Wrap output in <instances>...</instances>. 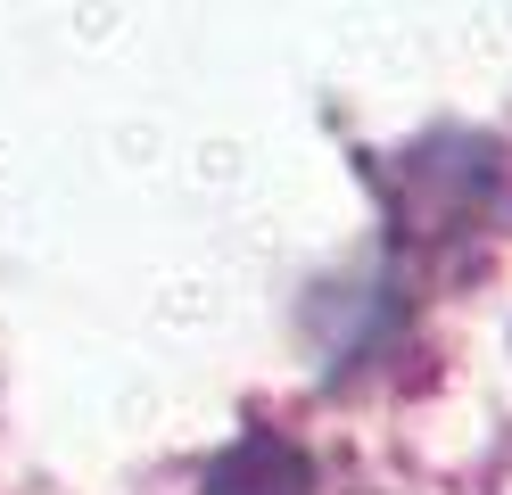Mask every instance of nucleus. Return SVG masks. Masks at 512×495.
I'll return each mask as SVG.
<instances>
[{
    "instance_id": "f257e3e1",
    "label": "nucleus",
    "mask_w": 512,
    "mask_h": 495,
    "mask_svg": "<svg viewBox=\"0 0 512 495\" xmlns=\"http://www.w3.org/2000/svg\"><path fill=\"white\" fill-rule=\"evenodd\" d=\"M207 495H314V471H306V454L290 438L256 429V438H240L207 471Z\"/></svg>"
}]
</instances>
